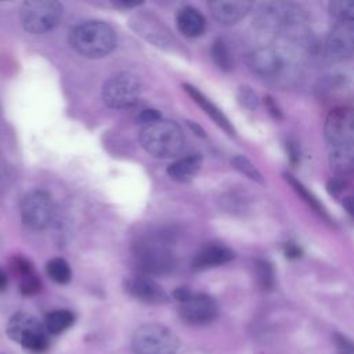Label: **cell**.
<instances>
[{"label":"cell","mask_w":354,"mask_h":354,"mask_svg":"<svg viewBox=\"0 0 354 354\" xmlns=\"http://www.w3.org/2000/svg\"><path fill=\"white\" fill-rule=\"evenodd\" d=\"M293 41L283 40L275 46L257 47L248 53V68L259 77L268 82H282L296 73L297 53Z\"/></svg>","instance_id":"6da1fadb"},{"label":"cell","mask_w":354,"mask_h":354,"mask_svg":"<svg viewBox=\"0 0 354 354\" xmlns=\"http://www.w3.org/2000/svg\"><path fill=\"white\" fill-rule=\"evenodd\" d=\"M304 21V10L293 3H266L257 12V24L261 29L271 30L290 41H300Z\"/></svg>","instance_id":"7a4b0ae2"},{"label":"cell","mask_w":354,"mask_h":354,"mask_svg":"<svg viewBox=\"0 0 354 354\" xmlns=\"http://www.w3.org/2000/svg\"><path fill=\"white\" fill-rule=\"evenodd\" d=\"M184 134L176 122L159 119L145 124L140 133L142 148L155 158H174L184 148Z\"/></svg>","instance_id":"3957f363"},{"label":"cell","mask_w":354,"mask_h":354,"mask_svg":"<svg viewBox=\"0 0 354 354\" xmlns=\"http://www.w3.org/2000/svg\"><path fill=\"white\" fill-rule=\"evenodd\" d=\"M71 44L86 58H101L113 50L116 35L104 21H86L72 30Z\"/></svg>","instance_id":"277c9868"},{"label":"cell","mask_w":354,"mask_h":354,"mask_svg":"<svg viewBox=\"0 0 354 354\" xmlns=\"http://www.w3.org/2000/svg\"><path fill=\"white\" fill-rule=\"evenodd\" d=\"M134 259L142 275H160L176 264L170 242L160 235H148L134 243Z\"/></svg>","instance_id":"5b68a950"},{"label":"cell","mask_w":354,"mask_h":354,"mask_svg":"<svg viewBox=\"0 0 354 354\" xmlns=\"http://www.w3.org/2000/svg\"><path fill=\"white\" fill-rule=\"evenodd\" d=\"M180 342L177 335L162 324H144L136 329L131 347L136 354H176Z\"/></svg>","instance_id":"8992f818"},{"label":"cell","mask_w":354,"mask_h":354,"mask_svg":"<svg viewBox=\"0 0 354 354\" xmlns=\"http://www.w3.org/2000/svg\"><path fill=\"white\" fill-rule=\"evenodd\" d=\"M61 17L62 4L55 0H29L19 10L22 26L32 35H41L54 29Z\"/></svg>","instance_id":"52a82bcc"},{"label":"cell","mask_w":354,"mask_h":354,"mask_svg":"<svg viewBox=\"0 0 354 354\" xmlns=\"http://www.w3.org/2000/svg\"><path fill=\"white\" fill-rule=\"evenodd\" d=\"M7 335L24 348L41 353L48 347V332L43 324L28 313H15L7 324Z\"/></svg>","instance_id":"ba28073f"},{"label":"cell","mask_w":354,"mask_h":354,"mask_svg":"<svg viewBox=\"0 0 354 354\" xmlns=\"http://www.w3.org/2000/svg\"><path fill=\"white\" fill-rule=\"evenodd\" d=\"M102 101L113 109H123L134 105L141 95V82L138 76L130 72H122L111 79L102 87Z\"/></svg>","instance_id":"9c48e42d"},{"label":"cell","mask_w":354,"mask_h":354,"mask_svg":"<svg viewBox=\"0 0 354 354\" xmlns=\"http://www.w3.org/2000/svg\"><path fill=\"white\" fill-rule=\"evenodd\" d=\"M19 209L22 221L32 230L46 228L54 214L53 199L41 189H33L25 194Z\"/></svg>","instance_id":"30bf717a"},{"label":"cell","mask_w":354,"mask_h":354,"mask_svg":"<svg viewBox=\"0 0 354 354\" xmlns=\"http://www.w3.org/2000/svg\"><path fill=\"white\" fill-rule=\"evenodd\" d=\"M324 133L329 145L354 144V108L333 106L325 118Z\"/></svg>","instance_id":"8fae6325"},{"label":"cell","mask_w":354,"mask_h":354,"mask_svg":"<svg viewBox=\"0 0 354 354\" xmlns=\"http://www.w3.org/2000/svg\"><path fill=\"white\" fill-rule=\"evenodd\" d=\"M325 54L336 62L354 55V21H336L326 36Z\"/></svg>","instance_id":"7c38bea8"},{"label":"cell","mask_w":354,"mask_h":354,"mask_svg":"<svg viewBox=\"0 0 354 354\" xmlns=\"http://www.w3.org/2000/svg\"><path fill=\"white\" fill-rule=\"evenodd\" d=\"M180 317L189 325L210 324L218 314L217 301L206 293H192L180 303Z\"/></svg>","instance_id":"4fadbf2b"},{"label":"cell","mask_w":354,"mask_h":354,"mask_svg":"<svg viewBox=\"0 0 354 354\" xmlns=\"http://www.w3.org/2000/svg\"><path fill=\"white\" fill-rule=\"evenodd\" d=\"M131 26L140 36L158 47H169L173 50L174 43L177 44L169 29L152 14L140 12L134 15L131 19Z\"/></svg>","instance_id":"5bb4252c"},{"label":"cell","mask_w":354,"mask_h":354,"mask_svg":"<svg viewBox=\"0 0 354 354\" xmlns=\"http://www.w3.org/2000/svg\"><path fill=\"white\" fill-rule=\"evenodd\" d=\"M126 292L134 299L148 304H163L169 300L166 290L148 275H136L124 282Z\"/></svg>","instance_id":"9a60e30c"},{"label":"cell","mask_w":354,"mask_h":354,"mask_svg":"<svg viewBox=\"0 0 354 354\" xmlns=\"http://www.w3.org/2000/svg\"><path fill=\"white\" fill-rule=\"evenodd\" d=\"M253 3L246 0H213L209 8L213 18L223 25H234L243 19L252 10Z\"/></svg>","instance_id":"2e32d148"},{"label":"cell","mask_w":354,"mask_h":354,"mask_svg":"<svg viewBox=\"0 0 354 354\" xmlns=\"http://www.w3.org/2000/svg\"><path fill=\"white\" fill-rule=\"evenodd\" d=\"M234 259V252L221 243H209L203 246L192 260L194 270H205L225 264Z\"/></svg>","instance_id":"e0dca14e"},{"label":"cell","mask_w":354,"mask_h":354,"mask_svg":"<svg viewBox=\"0 0 354 354\" xmlns=\"http://www.w3.org/2000/svg\"><path fill=\"white\" fill-rule=\"evenodd\" d=\"M184 90L187 91V94L203 109V112L220 127L223 129L227 134L234 136L235 134V129L232 126V123L230 122V119L224 115V112L214 104L212 102L202 91H199L196 87L191 86V84H184Z\"/></svg>","instance_id":"ac0fdd59"},{"label":"cell","mask_w":354,"mask_h":354,"mask_svg":"<svg viewBox=\"0 0 354 354\" xmlns=\"http://www.w3.org/2000/svg\"><path fill=\"white\" fill-rule=\"evenodd\" d=\"M350 77L351 76L343 73H333L325 76L318 86L319 97L325 98V101L347 98L354 91L353 82Z\"/></svg>","instance_id":"d6986e66"},{"label":"cell","mask_w":354,"mask_h":354,"mask_svg":"<svg viewBox=\"0 0 354 354\" xmlns=\"http://www.w3.org/2000/svg\"><path fill=\"white\" fill-rule=\"evenodd\" d=\"M329 165L337 177L351 176L354 173V144L330 145Z\"/></svg>","instance_id":"ffe728a7"},{"label":"cell","mask_w":354,"mask_h":354,"mask_svg":"<svg viewBox=\"0 0 354 354\" xmlns=\"http://www.w3.org/2000/svg\"><path fill=\"white\" fill-rule=\"evenodd\" d=\"M176 24L178 30L187 37H198L206 28L205 17L192 6H185L177 11Z\"/></svg>","instance_id":"44dd1931"},{"label":"cell","mask_w":354,"mask_h":354,"mask_svg":"<svg viewBox=\"0 0 354 354\" xmlns=\"http://www.w3.org/2000/svg\"><path fill=\"white\" fill-rule=\"evenodd\" d=\"M201 163H202L201 155H198V153L188 155V156L180 158L176 162H173L171 165H169L167 174L174 181L187 183L196 176V173L201 169Z\"/></svg>","instance_id":"7402d4cb"},{"label":"cell","mask_w":354,"mask_h":354,"mask_svg":"<svg viewBox=\"0 0 354 354\" xmlns=\"http://www.w3.org/2000/svg\"><path fill=\"white\" fill-rule=\"evenodd\" d=\"M283 177H285L286 183L293 188V191L303 199V202H304L314 213H317L321 218L326 220L328 223H332V221H330V217H329V214H328V212H326V209L322 206V203L317 199V196H315L301 181H299L295 176H292V174H289V173H285Z\"/></svg>","instance_id":"603a6c76"},{"label":"cell","mask_w":354,"mask_h":354,"mask_svg":"<svg viewBox=\"0 0 354 354\" xmlns=\"http://www.w3.org/2000/svg\"><path fill=\"white\" fill-rule=\"evenodd\" d=\"M75 322V314L69 310H54L46 315L44 326L48 333L58 335L68 328H71Z\"/></svg>","instance_id":"cb8c5ba5"},{"label":"cell","mask_w":354,"mask_h":354,"mask_svg":"<svg viewBox=\"0 0 354 354\" xmlns=\"http://www.w3.org/2000/svg\"><path fill=\"white\" fill-rule=\"evenodd\" d=\"M46 271L47 275L57 283L65 285L71 281L72 278V271L69 264L66 263V260L61 259V257H54L51 259L47 264H46Z\"/></svg>","instance_id":"d4e9b609"},{"label":"cell","mask_w":354,"mask_h":354,"mask_svg":"<svg viewBox=\"0 0 354 354\" xmlns=\"http://www.w3.org/2000/svg\"><path fill=\"white\" fill-rule=\"evenodd\" d=\"M210 54H212V58L214 61V64L221 69V71H231L232 69V55L230 53V48L227 46V43L218 37L213 41L212 47H210Z\"/></svg>","instance_id":"484cf974"},{"label":"cell","mask_w":354,"mask_h":354,"mask_svg":"<svg viewBox=\"0 0 354 354\" xmlns=\"http://www.w3.org/2000/svg\"><path fill=\"white\" fill-rule=\"evenodd\" d=\"M231 163L234 166L235 170H238L241 174L246 176L249 180L252 181H256V183H260L263 184L264 183V178H263V174L260 173V170L243 155H235L232 159H231Z\"/></svg>","instance_id":"4316f807"},{"label":"cell","mask_w":354,"mask_h":354,"mask_svg":"<svg viewBox=\"0 0 354 354\" xmlns=\"http://www.w3.org/2000/svg\"><path fill=\"white\" fill-rule=\"evenodd\" d=\"M256 278L257 283L263 290H271L275 285V271L270 261L257 260L256 261Z\"/></svg>","instance_id":"83f0119b"},{"label":"cell","mask_w":354,"mask_h":354,"mask_svg":"<svg viewBox=\"0 0 354 354\" xmlns=\"http://www.w3.org/2000/svg\"><path fill=\"white\" fill-rule=\"evenodd\" d=\"M329 14L336 21H354V0H336L330 1L329 6Z\"/></svg>","instance_id":"f1b7e54d"},{"label":"cell","mask_w":354,"mask_h":354,"mask_svg":"<svg viewBox=\"0 0 354 354\" xmlns=\"http://www.w3.org/2000/svg\"><path fill=\"white\" fill-rule=\"evenodd\" d=\"M236 98H238V102L249 111H254L259 105L257 94L249 86H241L236 91Z\"/></svg>","instance_id":"f546056e"},{"label":"cell","mask_w":354,"mask_h":354,"mask_svg":"<svg viewBox=\"0 0 354 354\" xmlns=\"http://www.w3.org/2000/svg\"><path fill=\"white\" fill-rule=\"evenodd\" d=\"M40 279L35 274V271H30L25 275H21V292L25 296L35 295L40 290Z\"/></svg>","instance_id":"4dcf8cb0"},{"label":"cell","mask_w":354,"mask_h":354,"mask_svg":"<svg viewBox=\"0 0 354 354\" xmlns=\"http://www.w3.org/2000/svg\"><path fill=\"white\" fill-rule=\"evenodd\" d=\"M335 343L340 354H353L354 353V344L343 335H336L335 336Z\"/></svg>","instance_id":"1f68e13d"},{"label":"cell","mask_w":354,"mask_h":354,"mask_svg":"<svg viewBox=\"0 0 354 354\" xmlns=\"http://www.w3.org/2000/svg\"><path fill=\"white\" fill-rule=\"evenodd\" d=\"M162 119L160 113L156 111V109H145L142 111V113L140 115V120L145 124H149V123H153L156 120Z\"/></svg>","instance_id":"d6a6232c"},{"label":"cell","mask_w":354,"mask_h":354,"mask_svg":"<svg viewBox=\"0 0 354 354\" xmlns=\"http://www.w3.org/2000/svg\"><path fill=\"white\" fill-rule=\"evenodd\" d=\"M342 205L344 206L347 213L354 217V192L344 194L342 198Z\"/></svg>","instance_id":"836d02e7"},{"label":"cell","mask_w":354,"mask_h":354,"mask_svg":"<svg viewBox=\"0 0 354 354\" xmlns=\"http://www.w3.org/2000/svg\"><path fill=\"white\" fill-rule=\"evenodd\" d=\"M266 104H267V108H268L270 113H271L275 119H279V118H281V111H279V108L277 106V102H275L270 95L266 98Z\"/></svg>","instance_id":"e575fe53"},{"label":"cell","mask_w":354,"mask_h":354,"mask_svg":"<svg viewBox=\"0 0 354 354\" xmlns=\"http://www.w3.org/2000/svg\"><path fill=\"white\" fill-rule=\"evenodd\" d=\"M300 254V250L297 246L292 245V243H288V248H286V256H295L297 257Z\"/></svg>","instance_id":"d590c367"},{"label":"cell","mask_w":354,"mask_h":354,"mask_svg":"<svg viewBox=\"0 0 354 354\" xmlns=\"http://www.w3.org/2000/svg\"><path fill=\"white\" fill-rule=\"evenodd\" d=\"M7 286V275L6 272L0 268V290H4Z\"/></svg>","instance_id":"8d00e7d4"},{"label":"cell","mask_w":354,"mask_h":354,"mask_svg":"<svg viewBox=\"0 0 354 354\" xmlns=\"http://www.w3.org/2000/svg\"><path fill=\"white\" fill-rule=\"evenodd\" d=\"M0 354H4V353H0Z\"/></svg>","instance_id":"74e56055"}]
</instances>
